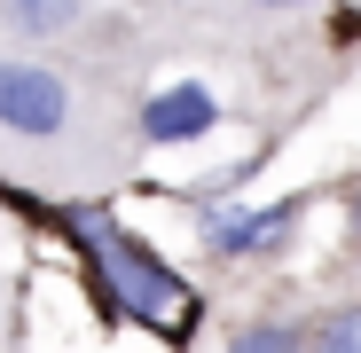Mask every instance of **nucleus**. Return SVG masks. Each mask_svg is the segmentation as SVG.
Wrapping results in <instances>:
<instances>
[{
  "instance_id": "f257e3e1",
  "label": "nucleus",
  "mask_w": 361,
  "mask_h": 353,
  "mask_svg": "<svg viewBox=\"0 0 361 353\" xmlns=\"http://www.w3.org/2000/svg\"><path fill=\"white\" fill-rule=\"evenodd\" d=\"M63 228L79 235V252H87V275H94V290L110 299V314H134V322H189V283H180L142 235H126L110 212H87V204H71L63 212Z\"/></svg>"
},
{
  "instance_id": "f03ea898",
  "label": "nucleus",
  "mask_w": 361,
  "mask_h": 353,
  "mask_svg": "<svg viewBox=\"0 0 361 353\" xmlns=\"http://www.w3.org/2000/svg\"><path fill=\"white\" fill-rule=\"evenodd\" d=\"M71 118V87L55 79L47 63H16L0 55V134H24V142H55Z\"/></svg>"
},
{
  "instance_id": "7ed1b4c3",
  "label": "nucleus",
  "mask_w": 361,
  "mask_h": 353,
  "mask_svg": "<svg viewBox=\"0 0 361 353\" xmlns=\"http://www.w3.org/2000/svg\"><path fill=\"white\" fill-rule=\"evenodd\" d=\"M212 118H220V102H212L204 87H165V94L142 102V142H157V149L204 142V134H212Z\"/></svg>"
},
{
  "instance_id": "20e7f679",
  "label": "nucleus",
  "mask_w": 361,
  "mask_h": 353,
  "mask_svg": "<svg viewBox=\"0 0 361 353\" xmlns=\"http://www.w3.org/2000/svg\"><path fill=\"white\" fill-rule=\"evenodd\" d=\"M290 228H298V204H267V212H212L204 244H212L220 259H244V252H275Z\"/></svg>"
},
{
  "instance_id": "39448f33",
  "label": "nucleus",
  "mask_w": 361,
  "mask_h": 353,
  "mask_svg": "<svg viewBox=\"0 0 361 353\" xmlns=\"http://www.w3.org/2000/svg\"><path fill=\"white\" fill-rule=\"evenodd\" d=\"M0 16L16 32H32V39H55V32H71L87 16V0H0Z\"/></svg>"
},
{
  "instance_id": "423d86ee",
  "label": "nucleus",
  "mask_w": 361,
  "mask_h": 353,
  "mask_svg": "<svg viewBox=\"0 0 361 353\" xmlns=\"http://www.w3.org/2000/svg\"><path fill=\"white\" fill-rule=\"evenodd\" d=\"M307 345H345V353H361V306H338V314H322V322H307Z\"/></svg>"
},
{
  "instance_id": "0eeeda50",
  "label": "nucleus",
  "mask_w": 361,
  "mask_h": 353,
  "mask_svg": "<svg viewBox=\"0 0 361 353\" xmlns=\"http://www.w3.org/2000/svg\"><path fill=\"white\" fill-rule=\"evenodd\" d=\"M307 330H290V322H259V330H244V345L252 353H275V345H298Z\"/></svg>"
},
{
  "instance_id": "6e6552de",
  "label": "nucleus",
  "mask_w": 361,
  "mask_h": 353,
  "mask_svg": "<svg viewBox=\"0 0 361 353\" xmlns=\"http://www.w3.org/2000/svg\"><path fill=\"white\" fill-rule=\"evenodd\" d=\"M353 244H361V197H353Z\"/></svg>"
},
{
  "instance_id": "1a4fd4ad",
  "label": "nucleus",
  "mask_w": 361,
  "mask_h": 353,
  "mask_svg": "<svg viewBox=\"0 0 361 353\" xmlns=\"http://www.w3.org/2000/svg\"><path fill=\"white\" fill-rule=\"evenodd\" d=\"M259 8H298V0H259Z\"/></svg>"
}]
</instances>
